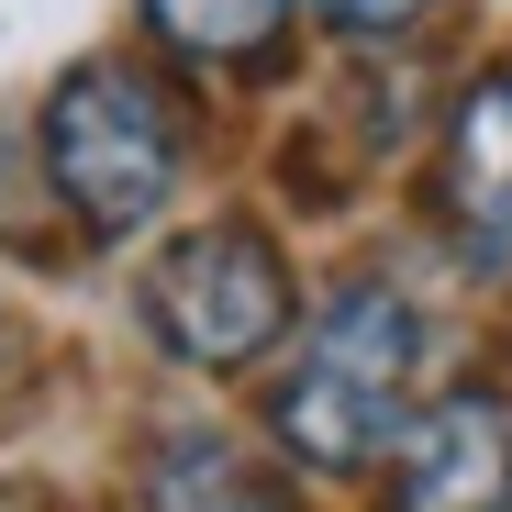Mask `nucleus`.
I'll return each mask as SVG.
<instances>
[{
  "label": "nucleus",
  "mask_w": 512,
  "mask_h": 512,
  "mask_svg": "<svg viewBox=\"0 0 512 512\" xmlns=\"http://www.w3.org/2000/svg\"><path fill=\"white\" fill-rule=\"evenodd\" d=\"M145 12H156L167 45H190V56H256L279 34L290 0H145Z\"/></svg>",
  "instance_id": "obj_7"
},
{
  "label": "nucleus",
  "mask_w": 512,
  "mask_h": 512,
  "mask_svg": "<svg viewBox=\"0 0 512 512\" xmlns=\"http://www.w3.org/2000/svg\"><path fill=\"white\" fill-rule=\"evenodd\" d=\"M401 512H512V401L457 390L401 435Z\"/></svg>",
  "instance_id": "obj_4"
},
{
  "label": "nucleus",
  "mask_w": 512,
  "mask_h": 512,
  "mask_svg": "<svg viewBox=\"0 0 512 512\" xmlns=\"http://www.w3.org/2000/svg\"><path fill=\"white\" fill-rule=\"evenodd\" d=\"M0 190H12V156H0Z\"/></svg>",
  "instance_id": "obj_9"
},
{
  "label": "nucleus",
  "mask_w": 512,
  "mask_h": 512,
  "mask_svg": "<svg viewBox=\"0 0 512 512\" xmlns=\"http://www.w3.org/2000/svg\"><path fill=\"white\" fill-rule=\"evenodd\" d=\"M45 179L90 234H134L167 190H179V123H167L156 78L123 56H90L56 78L45 101Z\"/></svg>",
  "instance_id": "obj_2"
},
{
  "label": "nucleus",
  "mask_w": 512,
  "mask_h": 512,
  "mask_svg": "<svg viewBox=\"0 0 512 512\" xmlns=\"http://www.w3.org/2000/svg\"><path fill=\"white\" fill-rule=\"evenodd\" d=\"M145 512H279V490L256 479L234 446H212V435H179L156 457V479H145Z\"/></svg>",
  "instance_id": "obj_6"
},
{
  "label": "nucleus",
  "mask_w": 512,
  "mask_h": 512,
  "mask_svg": "<svg viewBox=\"0 0 512 512\" xmlns=\"http://www.w3.org/2000/svg\"><path fill=\"white\" fill-rule=\"evenodd\" d=\"M446 190L479 234H512V67H490L468 112H457V145H446Z\"/></svg>",
  "instance_id": "obj_5"
},
{
  "label": "nucleus",
  "mask_w": 512,
  "mask_h": 512,
  "mask_svg": "<svg viewBox=\"0 0 512 512\" xmlns=\"http://www.w3.org/2000/svg\"><path fill=\"white\" fill-rule=\"evenodd\" d=\"M145 323L190 368H245V357H268V334L290 323V268H279V245L256 223H201V234H179L156 256Z\"/></svg>",
  "instance_id": "obj_3"
},
{
  "label": "nucleus",
  "mask_w": 512,
  "mask_h": 512,
  "mask_svg": "<svg viewBox=\"0 0 512 512\" xmlns=\"http://www.w3.org/2000/svg\"><path fill=\"white\" fill-rule=\"evenodd\" d=\"M412 357H423V323L401 290L346 279L323 301V323L301 334V368L279 379V446L301 468H368L401 435V401H412Z\"/></svg>",
  "instance_id": "obj_1"
},
{
  "label": "nucleus",
  "mask_w": 512,
  "mask_h": 512,
  "mask_svg": "<svg viewBox=\"0 0 512 512\" xmlns=\"http://www.w3.org/2000/svg\"><path fill=\"white\" fill-rule=\"evenodd\" d=\"M323 23H334V34H357V45H390V34L423 23V0H323Z\"/></svg>",
  "instance_id": "obj_8"
}]
</instances>
